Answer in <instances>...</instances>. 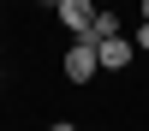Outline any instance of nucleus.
<instances>
[{
  "instance_id": "f03ea898",
  "label": "nucleus",
  "mask_w": 149,
  "mask_h": 131,
  "mask_svg": "<svg viewBox=\"0 0 149 131\" xmlns=\"http://www.w3.org/2000/svg\"><path fill=\"white\" fill-rule=\"evenodd\" d=\"M54 12H60V24H66L72 36H90V30H95V12H102V6H95V0H60Z\"/></svg>"
},
{
  "instance_id": "6e6552de",
  "label": "nucleus",
  "mask_w": 149,
  "mask_h": 131,
  "mask_svg": "<svg viewBox=\"0 0 149 131\" xmlns=\"http://www.w3.org/2000/svg\"><path fill=\"white\" fill-rule=\"evenodd\" d=\"M42 6H60V0H42Z\"/></svg>"
},
{
  "instance_id": "7ed1b4c3",
  "label": "nucleus",
  "mask_w": 149,
  "mask_h": 131,
  "mask_svg": "<svg viewBox=\"0 0 149 131\" xmlns=\"http://www.w3.org/2000/svg\"><path fill=\"white\" fill-rule=\"evenodd\" d=\"M95 54H102V71H125L131 54H137V42L131 36H107V42H95Z\"/></svg>"
},
{
  "instance_id": "f257e3e1",
  "label": "nucleus",
  "mask_w": 149,
  "mask_h": 131,
  "mask_svg": "<svg viewBox=\"0 0 149 131\" xmlns=\"http://www.w3.org/2000/svg\"><path fill=\"white\" fill-rule=\"evenodd\" d=\"M60 71H66V83H90L95 71H102L95 36H72V48H66V60H60Z\"/></svg>"
},
{
  "instance_id": "39448f33",
  "label": "nucleus",
  "mask_w": 149,
  "mask_h": 131,
  "mask_svg": "<svg viewBox=\"0 0 149 131\" xmlns=\"http://www.w3.org/2000/svg\"><path fill=\"white\" fill-rule=\"evenodd\" d=\"M131 42H137V48H149V24L137 18V36H131Z\"/></svg>"
},
{
  "instance_id": "0eeeda50",
  "label": "nucleus",
  "mask_w": 149,
  "mask_h": 131,
  "mask_svg": "<svg viewBox=\"0 0 149 131\" xmlns=\"http://www.w3.org/2000/svg\"><path fill=\"white\" fill-rule=\"evenodd\" d=\"M137 18H143V24H149V0H137Z\"/></svg>"
},
{
  "instance_id": "423d86ee",
  "label": "nucleus",
  "mask_w": 149,
  "mask_h": 131,
  "mask_svg": "<svg viewBox=\"0 0 149 131\" xmlns=\"http://www.w3.org/2000/svg\"><path fill=\"white\" fill-rule=\"evenodd\" d=\"M48 131H78V125H72V119H60V125H48Z\"/></svg>"
},
{
  "instance_id": "20e7f679",
  "label": "nucleus",
  "mask_w": 149,
  "mask_h": 131,
  "mask_svg": "<svg viewBox=\"0 0 149 131\" xmlns=\"http://www.w3.org/2000/svg\"><path fill=\"white\" fill-rule=\"evenodd\" d=\"M90 36H95V42H107V36H125V30H119V12H113V6H102V12H95V30H90Z\"/></svg>"
}]
</instances>
